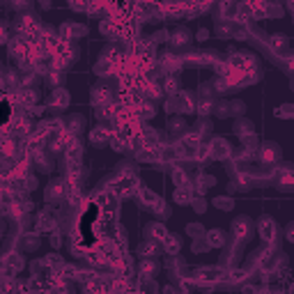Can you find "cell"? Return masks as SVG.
<instances>
[{
    "label": "cell",
    "mask_w": 294,
    "mask_h": 294,
    "mask_svg": "<svg viewBox=\"0 0 294 294\" xmlns=\"http://www.w3.org/2000/svg\"><path fill=\"white\" fill-rule=\"evenodd\" d=\"M19 150H21V147H19L17 138H10V136L0 138V159H7V161H12V159L19 154Z\"/></svg>",
    "instance_id": "7"
},
{
    "label": "cell",
    "mask_w": 294,
    "mask_h": 294,
    "mask_svg": "<svg viewBox=\"0 0 294 294\" xmlns=\"http://www.w3.org/2000/svg\"><path fill=\"white\" fill-rule=\"evenodd\" d=\"M3 260H5V269L10 273H19L23 267H26V260H23V255H21V253H17V251H14V253H7Z\"/></svg>",
    "instance_id": "10"
},
{
    "label": "cell",
    "mask_w": 294,
    "mask_h": 294,
    "mask_svg": "<svg viewBox=\"0 0 294 294\" xmlns=\"http://www.w3.org/2000/svg\"><path fill=\"white\" fill-rule=\"evenodd\" d=\"M207 251H209L207 239H202V237H196V239H193V253H207Z\"/></svg>",
    "instance_id": "36"
},
{
    "label": "cell",
    "mask_w": 294,
    "mask_h": 294,
    "mask_svg": "<svg viewBox=\"0 0 294 294\" xmlns=\"http://www.w3.org/2000/svg\"><path fill=\"white\" fill-rule=\"evenodd\" d=\"M276 117H280V120H292L294 117V106L292 104H283L276 108Z\"/></svg>",
    "instance_id": "29"
},
{
    "label": "cell",
    "mask_w": 294,
    "mask_h": 294,
    "mask_svg": "<svg viewBox=\"0 0 294 294\" xmlns=\"http://www.w3.org/2000/svg\"><path fill=\"white\" fill-rule=\"evenodd\" d=\"M214 205H216L218 209H223V212H230V209L234 207V200H232V198H230V196H223V198L218 196L216 200H214Z\"/></svg>",
    "instance_id": "31"
},
{
    "label": "cell",
    "mask_w": 294,
    "mask_h": 294,
    "mask_svg": "<svg viewBox=\"0 0 294 294\" xmlns=\"http://www.w3.org/2000/svg\"><path fill=\"white\" fill-rule=\"evenodd\" d=\"M168 129L173 131V133H180V131H184V129H186L184 117H173V120L168 122Z\"/></svg>",
    "instance_id": "34"
},
{
    "label": "cell",
    "mask_w": 294,
    "mask_h": 294,
    "mask_svg": "<svg viewBox=\"0 0 294 294\" xmlns=\"http://www.w3.org/2000/svg\"><path fill=\"white\" fill-rule=\"evenodd\" d=\"M234 133L239 138H246V136H253L255 131H253V122L246 120V117H241V120L234 122Z\"/></svg>",
    "instance_id": "21"
},
{
    "label": "cell",
    "mask_w": 294,
    "mask_h": 294,
    "mask_svg": "<svg viewBox=\"0 0 294 294\" xmlns=\"http://www.w3.org/2000/svg\"><path fill=\"white\" fill-rule=\"evenodd\" d=\"M228 108H230V115H244L246 106H244V101H230Z\"/></svg>",
    "instance_id": "38"
},
{
    "label": "cell",
    "mask_w": 294,
    "mask_h": 294,
    "mask_svg": "<svg viewBox=\"0 0 294 294\" xmlns=\"http://www.w3.org/2000/svg\"><path fill=\"white\" fill-rule=\"evenodd\" d=\"M209 131H212V124H209V120H200V124H198V133H200V136H207Z\"/></svg>",
    "instance_id": "39"
},
{
    "label": "cell",
    "mask_w": 294,
    "mask_h": 294,
    "mask_svg": "<svg viewBox=\"0 0 294 294\" xmlns=\"http://www.w3.org/2000/svg\"><path fill=\"white\" fill-rule=\"evenodd\" d=\"M285 241H294V225L292 223L285 228Z\"/></svg>",
    "instance_id": "40"
},
{
    "label": "cell",
    "mask_w": 294,
    "mask_h": 294,
    "mask_svg": "<svg viewBox=\"0 0 294 294\" xmlns=\"http://www.w3.org/2000/svg\"><path fill=\"white\" fill-rule=\"evenodd\" d=\"M138 273H140V278H154L159 273V262L154 257H142Z\"/></svg>",
    "instance_id": "14"
},
{
    "label": "cell",
    "mask_w": 294,
    "mask_h": 294,
    "mask_svg": "<svg viewBox=\"0 0 294 294\" xmlns=\"http://www.w3.org/2000/svg\"><path fill=\"white\" fill-rule=\"evenodd\" d=\"M51 244L58 248V246H60V237H58V234H53V237H51Z\"/></svg>",
    "instance_id": "43"
},
{
    "label": "cell",
    "mask_w": 294,
    "mask_h": 294,
    "mask_svg": "<svg viewBox=\"0 0 294 294\" xmlns=\"http://www.w3.org/2000/svg\"><path fill=\"white\" fill-rule=\"evenodd\" d=\"M189 205H193V209H196L198 214H202L205 209H207V202H205V196H193L191 198Z\"/></svg>",
    "instance_id": "35"
},
{
    "label": "cell",
    "mask_w": 294,
    "mask_h": 294,
    "mask_svg": "<svg viewBox=\"0 0 294 294\" xmlns=\"http://www.w3.org/2000/svg\"><path fill=\"white\" fill-rule=\"evenodd\" d=\"M161 92H168V94H177V92H180V78H177V74H164Z\"/></svg>",
    "instance_id": "18"
},
{
    "label": "cell",
    "mask_w": 294,
    "mask_h": 294,
    "mask_svg": "<svg viewBox=\"0 0 294 294\" xmlns=\"http://www.w3.org/2000/svg\"><path fill=\"white\" fill-rule=\"evenodd\" d=\"M69 106V92L65 87H55L51 92V99H49V108H55V110H65Z\"/></svg>",
    "instance_id": "6"
},
{
    "label": "cell",
    "mask_w": 294,
    "mask_h": 294,
    "mask_svg": "<svg viewBox=\"0 0 294 294\" xmlns=\"http://www.w3.org/2000/svg\"><path fill=\"white\" fill-rule=\"evenodd\" d=\"M83 126H85V117H83V115H71L69 120H67V126H65V129L69 131V133H74V136H76L78 131L83 129Z\"/></svg>",
    "instance_id": "24"
},
{
    "label": "cell",
    "mask_w": 294,
    "mask_h": 294,
    "mask_svg": "<svg viewBox=\"0 0 294 294\" xmlns=\"http://www.w3.org/2000/svg\"><path fill=\"white\" fill-rule=\"evenodd\" d=\"M35 228H37V232H53V230L58 228V221H55V216L51 212H42Z\"/></svg>",
    "instance_id": "13"
},
{
    "label": "cell",
    "mask_w": 294,
    "mask_h": 294,
    "mask_svg": "<svg viewBox=\"0 0 294 294\" xmlns=\"http://www.w3.org/2000/svg\"><path fill=\"white\" fill-rule=\"evenodd\" d=\"M166 237H168V230H166L164 223L154 221V223L147 225V239H154V241H159V244H161Z\"/></svg>",
    "instance_id": "15"
},
{
    "label": "cell",
    "mask_w": 294,
    "mask_h": 294,
    "mask_svg": "<svg viewBox=\"0 0 294 294\" xmlns=\"http://www.w3.org/2000/svg\"><path fill=\"white\" fill-rule=\"evenodd\" d=\"M257 161L262 166H276L280 161V145L278 142H264L257 147Z\"/></svg>",
    "instance_id": "3"
},
{
    "label": "cell",
    "mask_w": 294,
    "mask_h": 294,
    "mask_svg": "<svg viewBox=\"0 0 294 294\" xmlns=\"http://www.w3.org/2000/svg\"><path fill=\"white\" fill-rule=\"evenodd\" d=\"M138 196H140L142 205H145V207H150V209H152L154 205H157V200H159V196H157V193H154V191H150V189H142V186H138Z\"/></svg>",
    "instance_id": "23"
},
{
    "label": "cell",
    "mask_w": 294,
    "mask_h": 294,
    "mask_svg": "<svg viewBox=\"0 0 294 294\" xmlns=\"http://www.w3.org/2000/svg\"><path fill=\"white\" fill-rule=\"evenodd\" d=\"M44 262H46V267H49V269H58V267H62V264H65V260H62L58 253L46 255V257H44Z\"/></svg>",
    "instance_id": "33"
},
{
    "label": "cell",
    "mask_w": 294,
    "mask_h": 294,
    "mask_svg": "<svg viewBox=\"0 0 294 294\" xmlns=\"http://www.w3.org/2000/svg\"><path fill=\"white\" fill-rule=\"evenodd\" d=\"M205 239H207L209 248H223V246L228 244V234H225L223 230L214 228V230H209V232L205 234Z\"/></svg>",
    "instance_id": "12"
},
{
    "label": "cell",
    "mask_w": 294,
    "mask_h": 294,
    "mask_svg": "<svg viewBox=\"0 0 294 294\" xmlns=\"http://www.w3.org/2000/svg\"><path fill=\"white\" fill-rule=\"evenodd\" d=\"M209 37V30H205V28H200V30H198V39H200V42H205V39Z\"/></svg>",
    "instance_id": "41"
},
{
    "label": "cell",
    "mask_w": 294,
    "mask_h": 294,
    "mask_svg": "<svg viewBox=\"0 0 294 294\" xmlns=\"http://www.w3.org/2000/svg\"><path fill=\"white\" fill-rule=\"evenodd\" d=\"M65 198V182H51L46 186V202L49 205H55V202H60Z\"/></svg>",
    "instance_id": "9"
},
{
    "label": "cell",
    "mask_w": 294,
    "mask_h": 294,
    "mask_svg": "<svg viewBox=\"0 0 294 294\" xmlns=\"http://www.w3.org/2000/svg\"><path fill=\"white\" fill-rule=\"evenodd\" d=\"M173 182L177 186H191L189 173H186L184 168H180V166H175V168H173Z\"/></svg>",
    "instance_id": "26"
},
{
    "label": "cell",
    "mask_w": 294,
    "mask_h": 294,
    "mask_svg": "<svg viewBox=\"0 0 294 294\" xmlns=\"http://www.w3.org/2000/svg\"><path fill=\"white\" fill-rule=\"evenodd\" d=\"M113 101V92H110L108 85H97L92 90V104L94 106H104Z\"/></svg>",
    "instance_id": "11"
},
{
    "label": "cell",
    "mask_w": 294,
    "mask_h": 294,
    "mask_svg": "<svg viewBox=\"0 0 294 294\" xmlns=\"http://www.w3.org/2000/svg\"><path fill=\"white\" fill-rule=\"evenodd\" d=\"M110 138H113V131H110L108 126H104V124L94 126V129L90 131V142H92L94 147H104V145H108Z\"/></svg>",
    "instance_id": "5"
},
{
    "label": "cell",
    "mask_w": 294,
    "mask_h": 294,
    "mask_svg": "<svg viewBox=\"0 0 294 294\" xmlns=\"http://www.w3.org/2000/svg\"><path fill=\"white\" fill-rule=\"evenodd\" d=\"M191 198H193L191 186H177V189H175V202H180V205H189Z\"/></svg>",
    "instance_id": "25"
},
{
    "label": "cell",
    "mask_w": 294,
    "mask_h": 294,
    "mask_svg": "<svg viewBox=\"0 0 294 294\" xmlns=\"http://www.w3.org/2000/svg\"><path fill=\"white\" fill-rule=\"evenodd\" d=\"M87 33L85 26H74V23H65V26L60 28V39H65V42H71V39H81L83 35Z\"/></svg>",
    "instance_id": "8"
},
{
    "label": "cell",
    "mask_w": 294,
    "mask_h": 294,
    "mask_svg": "<svg viewBox=\"0 0 294 294\" xmlns=\"http://www.w3.org/2000/svg\"><path fill=\"white\" fill-rule=\"evenodd\" d=\"M207 152H209V159L214 161H225V159L232 157V147L225 138H212V142L207 145Z\"/></svg>",
    "instance_id": "4"
},
{
    "label": "cell",
    "mask_w": 294,
    "mask_h": 294,
    "mask_svg": "<svg viewBox=\"0 0 294 294\" xmlns=\"http://www.w3.org/2000/svg\"><path fill=\"white\" fill-rule=\"evenodd\" d=\"M269 46H271V51L276 55H280V53H287V46H289V39L285 37L283 33H276V35H271V39H269Z\"/></svg>",
    "instance_id": "16"
},
{
    "label": "cell",
    "mask_w": 294,
    "mask_h": 294,
    "mask_svg": "<svg viewBox=\"0 0 294 294\" xmlns=\"http://www.w3.org/2000/svg\"><path fill=\"white\" fill-rule=\"evenodd\" d=\"M0 44H7V28L0 26Z\"/></svg>",
    "instance_id": "42"
},
{
    "label": "cell",
    "mask_w": 294,
    "mask_h": 294,
    "mask_svg": "<svg viewBox=\"0 0 294 294\" xmlns=\"http://www.w3.org/2000/svg\"><path fill=\"white\" fill-rule=\"evenodd\" d=\"M278 223L273 221L271 216H262L260 221H257V234H260V239L264 241V244H273V241H278Z\"/></svg>",
    "instance_id": "2"
},
{
    "label": "cell",
    "mask_w": 294,
    "mask_h": 294,
    "mask_svg": "<svg viewBox=\"0 0 294 294\" xmlns=\"http://www.w3.org/2000/svg\"><path fill=\"white\" fill-rule=\"evenodd\" d=\"M246 278H248V271H246V269H230L228 273H225V280H228V283H241V280H246Z\"/></svg>",
    "instance_id": "27"
},
{
    "label": "cell",
    "mask_w": 294,
    "mask_h": 294,
    "mask_svg": "<svg viewBox=\"0 0 294 294\" xmlns=\"http://www.w3.org/2000/svg\"><path fill=\"white\" fill-rule=\"evenodd\" d=\"M39 5H42L44 10H49V7H51V0H39Z\"/></svg>",
    "instance_id": "44"
},
{
    "label": "cell",
    "mask_w": 294,
    "mask_h": 294,
    "mask_svg": "<svg viewBox=\"0 0 294 294\" xmlns=\"http://www.w3.org/2000/svg\"><path fill=\"white\" fill-rule=\"evenodd\" d=\"M214 184H216V180H214L212 175H198L196 186H193L191 191H196L198 196H205V193H207V189H212Z\"/></svg>",
    "instance_id": "17"
},
{
    "label": "cell",
    "mask_w": 294,
    "mask_h": 294,
    "mask_svg": "<svg viewBox=\"0 0 294 294\" xmlns=\"http://www.w3.org/2000/svg\"><path fill=\"white\" fill-rule=\"evenodd\" d=\"M0 232H3V223H0Z\"/></svg>",
    "instance_id": "45"
},
{
    "label": "cell",
    "mask_w": 294,
    "mask_h": 294,
    "mask_svg": "<svg viewBox=\"0 0 294 294\" xmlns=\"http://www.w3.org/2000/svg\"><path fill=\"white\" fill-rule=\"evenodd\" d=\"M186 234H189L191 239H196V237H202V234H205V230H202L200 223H191L189 228H186Z\"/></svg>",
    "instance_id": "37"
},
{
    "label": "cell",
    "mask_w": 294,
    "mask_h": 294,
    "mask_svg": "<svg viewBox=\"0 0 294 294\" xmlns=\"http://www.w3.org/2000/svg\"><path fill=\"white\" fill-rule=\"evenodd\" d=\"M152 212L157 214L159 218H168V216H170V207H168V205H166V200H161V198H159V200H157V205H154V207H152Z\"/></svg>",
    "instance_id": "30"
},
{
    "label": "cell",
    "mask_w": 294,
    "mask_h": 294,
    "mask_svg": "<svg viewBox=\"0 0 294 294\" xmlns=\"http://www.w3.org/2000/svg\"><path fill=\"white\" fill-rule=\"evenodd\" d=\"M168 42L173 44V46H184V44L191 42V33L186 28H177L173 35H168Z\"/></svg>",
    "instance_id": "20"
},
{
    "label": "cell",
    "mask_w": 294,
    "mask_h": 294,
    "mask_svg": "<svg viewBox=\"0 0 294 294\" xmlns=\"http://www.w3.org/2000/svg\"><path fill=\"white\" fill-rule=\"evenodd\" d=\"M161 244H164L166 255H177V253H180V248H182V239L177 237V234H168Z\"/></svg>",
    "instance_id": "19"
},
{
    "label": "cell",
    "mask_w": 294,
    "mask_h": 294,
    "mask_svg": "<svg viewBox=\"0 0 294 294\" xmlns=\"http://www.w3.org/2000/svg\"><path fill=\"white\" fill-rule=\"evenodd\" d=\"M196 110L200 115H209L214 110V101H212V99H200V101L196 104Z\"/></svg>",
    "instance_id": "32"
},
{
    "label": "cell",
    "mask_w": 294,
    "mask_h": 294,
    "mask_svg": "<svg viewBox=\"0 0 294 294\" xmlns=\"http://www.w3.org/2000/svg\"><path fill=\"white\" fill-rule=\"evenodd\" d=\"M140 255L142 257H154V255H159V251H161V246H159V241H154V239H145L140 244Z\"/></svg>",
    "instance_id": "22"
},
{
    "label": "cell",
    "mask_w": 294,
    "mask_h": 294,
    "mask_svg": "<svg viewBox=\"0 0 294 294\" xmlns=\"http://www.w3.org/2000/svg\"><path fill=\"white\" fill-rule=\"evenodd\" d=\"M21 246L23 251H35V248H39V237L37 234H26L21 239Z\"/></svg>",
    "instance_id": "28"
},
{
    "label": "cell",
    "mask_w": 294,
    "mask_h": 294,
    "mask_svg": "<svg viewBox=\"0 0 294 294\" xmlns=\"http://www.w3.org/2000/svg\"><path fill=\"white\" fill-rule=\"evenodd\" d=\"M253 221L248 216H237L232 221V234H234V241H239V244H246V241L253 237Z\"/></svg>",
    "instance_id": "1"
}]
</instances>
